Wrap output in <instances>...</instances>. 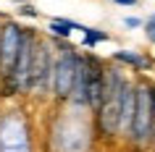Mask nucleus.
<instances>
[{
  "label": "nucleus",
  "instance_id": "1",
  "mask_svg": "<svg viewBox=\"0 0 155 152\" xmlns=\"http://www.w3.org/2000/svg\"><path fill=\"white\" fill-rule=\"evenodd\" d=\"M129 92V81L121 73L108 71V87H105V97L100 105V131L103 134H113L121 126V113H124V97Z\"/></svg>",
  "mask_w": 155,
  "mask_h": 152
},
{
  "label": "nucleus",
  "instance_id": "2",
  "mask_svg": "<svg viewBox=\"0 0 155 152\" xmlns=\"http://www.w3.org/2000/svg\"><path fill=\"white\" fill-rule=\"evenodd\" d=\"M153 105H150V87H137L134 89V118H131V136L134 142H147L153 136Z\"/></svg>",
  "mask_w": 155,
  "mask_h": 152
},
{
  "label": "nucleus",
  "instance_id": "3",
  "mask_svg": "<svg viewBox=\"0 0 155 152\" xmlns=\"http://www.w3.org/2000/svg\"><path fill=\"white\" fill-rule=\"evenodd\" d=\"M84 73H87V105L100 108L108 87V73L103 71V63L92 55H84Z\"/></svg>",
  "mask_w": 155,
  "mask_h": 152
},
{
  "label": "nucleus",
  "instance_id": "4",
  "mask_svg": "<svg viewBox=\"0 0 155 152\" xmlns=\"http://www.w3.org/2000/svg\"><path fill=\"white\" fill-rule=\"evenodd\" d=\"M76 68H79V55L74 50H63L55 66V92L58 97H68L74 92L76 81Z\"/></svg>",
  "mask_w": 155,
  "mask_h": 152
},
{
  "label": "nucleus",
  "instance_id": "5",
  "mask_svg": "<svg viewBox=\"0 0 155 152\" xmlns=\"http://www.w3.org/2000/svg\"><path fill=\"white\" fill-rule=\"evenodd\" d=\"M50 76V53L45 47H34L32 55V66H29V79H26V87L29 89H45V81Z\"/></svg>",
  "mask_w": 155,
  "mask_h": 152
},
{
  "label": "nucleus",
  "instance_id": "6",
  "mask_svg": "<svg viewBox=\"0 0 155 152\" xmlns=\"http://www.w3.org/2000/svg\"><path fill=\"white\" fill-rule=\"evenodd\" d=\"M116 58H118V60H126V63H131V66H137V68H145L147 66L145 58L134 55V53H116Z\"/></svg>",
  "mask_w": 155,
  "mask_h": 152
},
{
  "label": "nucleus",
  "instance_id": "7",
  "mask_svg": "<svg viewBox=\"0 0 155 152\" xmlns=\"http://www.w3.org/2000/svg\"><path fill=\"white\" fill-rule=\"evenodd\" d=\"M74 24H68V21H53L50 24V29H53V34H58V37H68V29H71Z\"/></svg>",
  "mask_w": 155,
  "mask_h": 152
},
{
  "label": "nucleus",
  "instance_id": "8",
  "mask_svg": "<svg viewBox=\"0 0 155 152\" xmlns=\"http://www.w3.org/2000/svg\"><path fill=\"white\" fill-rule=\"evenodd\" d=\"M103 40H108V34H105V32L87 29V34H84V42H87V45H95V42H103Z\"/></svg>",
  "mask_w": 155,
  "mask_h": 152
},
{
  "label": "nucleus",
  "instance_id": "9",
  "mask_svg": "<svg viewBox=\"0 0 155 152\" xmlns=\"http://www.w3.org/2000/svg\"><path fill=\"white\" fill-rule=\"evenodd\" d=\"M147 37H150V40L155 42V16L150 18V21H147Z\"/></svg>",
  "mask_w": 155,
  "mask_h": 152
},
{
  "label": "nucleus",
  "instance_id": "10",
  "mask_svg": "<svg viewBox=\"0 0 155 152\" xmlns=\"http://www.w3.org/2000/svg\"><path fill=\"white\" fill-rule=\"evenodd\" d=\"M150 105H153V118H155V87H150Z\"/></svg>",
  "mask_w": 155,
  "mask_h": 152
},
{
  "label": "nucleus",
  "instance_id": "11",
  "mask_svg": "<svg viewBox=\"0 0 155 152\" xmlns=\"http://www.w3.org/2000/svg\"><path fill=\"white\" fill-rule=\"evenodd\" d=\"M116 3H121V5H134V0H116Z\"/></svg>",
  "mask_w": 155,
  "mask_h": 152
}]
</instances>
